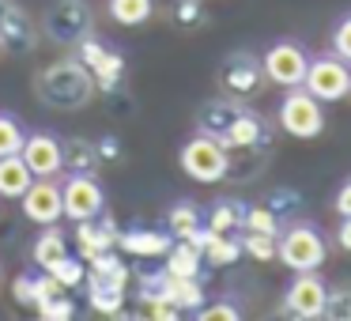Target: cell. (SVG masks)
Wrapping results in <instances>:
<instances>
[{
	"label": "cell",
	"mask_w": 351,
	"mask_h": 321,
	"mask_svg": "<svg viewBox=\"0 0 351 321\" xmlns=\"http://www.w3.org/2000/svg\"><path fill=\"white\" fill-rule=\"evenodd\" d=\"M34 91L42 95V102L53 110H84L95 95V80L91 72L84 69L80 61H53L46 72L38 76Z\"/></svg>",
	"instance_id": "6da1fadb"
},
{
	"label": "cell",
	"mask_w": 351,
	"mask_h": 321,
	"mask_svg": "<svg viewBox=\"0 0 351 321\" xmlns=\"http://www.w3.org/2000/svg\"><path fill=\"white\" fill-rule=\"evenodd\" d=\"M178 163H182V170L193 178V182H200V185L223 182L227 170H230L227 144H219L212 132H197V136L185 140L182 152H178Z\"/></svg>",
	"instance_id": "7a4b0ae2"
},
{
	"label": "cell",
	"mask_w": 351,
	"mask_h": 321,
	"mask_svg": "<svg viewBox=\"0 0 351 321\" xmlns=\"http://www.w3.org/2000/svg\"><path fill=\"white\" fill-rule=\"evenodd\" d=\"M325 235L313 223H291L276 235V257L291 268V272H313L325 265Z\"/></svg>",
	"instance_id": "3957f363"
},
{
	"label": "cell",
	"mask_w": 351,
	"mask_h": 321,
	"mask_svg": "<svg viewBox=\"0 0 351 321\" xmlns=\"http://www.w3.org/2000/svg\"><path fill=\"white\" fill-rule=\"evenodd\" d=\"M200 132H212V136L227 147H253L261 140V121L242 106L212 102V106L200 114Z\"/></svg>",
	"instance_id": "277c9868"
},
{
	"label": "cell",
	"mask_w": 351,
	"mask_h": 321,
	"mask_svg": "<svg viewBox=\"0 0 351 321\" xmlns=\"http://www.w3.org/2000/svg\"><path fill=\"white\" fill-rule=\"evenodd\" d=\"M276 121H280V129L291 132L295 140H313L325 129V110H321V99H313V95L298 84V87H287Z\"/></svg>",
	"instance_id": "5b68a950"
},
{
	"label": "cell",
	"mask_w": 351,
	"mask_h": 321,
	"mask_svg": "<svg viewBox=\"0 0 351 321\" xmlns=\"http://www.w3.org/2000/svg\"><path fill=\"white\" fill-rule=\"evenodd\" d=\"M61 197H64V219L72 223H87L99 219L106 212V189L99 185V178L87 170H72L61 182Z\"/></svg>",
	"instance_id": "8992f818"
},
{
	"label": "cell",
	"mask_w": 351,
	"mask_h": 321,
	"mask_svg": "<svg viewBox=\"0 0 351 321\" xmlns=\"http://www.w3.org/2000/svg\"><path fill=\"white\" fill-rule=\"evenodd\" d=\"M302 87L321 102H340L351 95V64L340 61L336 54H321L310 57V69H306Z\"/></svg>",
	"instance_id": "52a82bcc"
},
{
	"label": "cell",
	"mask_w": 351,
	"mask_h": 321,
	"mask_svg": "<svg viewBox=\"0 0 351 321\" xmlns=\"http://www.w3.org/2000/svg\"><path fill=\"white\" fill-rule=\"evenodd\" d=\"M261 69H265V76L272 80L276 87H298L306 80V69H310V54H306L298 42H272V46L265 49V57H261Z\"/></svg>",
	"instance_id": "ba28073f"
},
{
	"label": "cell",
	"mask_w": 351,
	"mask_h": 321,
	"mask_svg": "<svg viewBox=\"0 0 351 321\" xmlns=\"http://www.w3.org/2000/svg\"><path fill=\"white\" fill-rule=\"evenodd\" d=\"M325 306H328V283L321 280V268L313 272H295V280L287 283V295H283V310L291 318H325Z\"/></svg>",
	"instance_id": "9c48e42d"
},
{
	"label": "cell",
	"mask_w": 351,
	"mask_h": 321,
	"mask_svg": "<svg viewBox=\"0 0 351 321\" xmlns=\"http://www.w3.org/2000/svg\"><path fill=\"white\" fill-rule=\"evenodd\" d=\"M46 34L61 46H76L91 34V4L87 0H53L46 12Z\"/></svg>",
	"instance_id": "30bf717a"
},
{
	"label": "cell",
	"mask_w": 351,
	"mask_h": 321,
	"mask_svg": "<svg viewBox=\"0 0 351 321\" xmlns=\"http://www.w3.org/2000/svg\"><path fill=\"white\" fill-rule=\"evenodd\" d=\"M19 208L31 223L38 227H49V223H61L64 219V197H61V182L53 178H34L31 189L19 197Z\"/></svg>",
	"instance_id": "8fae6325"
},
{
	"label": "cell",
	"mask_w": 351,
	"mask_h": 321,
	"mask_svg": "<svg viewBox=\"0 0 351 321\" xmlns=\"http://www.w3.org/2000/svg\"><path fill=\"white\" fill-rule=\"evenodd\" d=\"M19 155H23V163L31 167L34 178H57L64 170V144L53 132H31L27 129V140H23V147H19Z\"/></svg>",
	"instance_id": "7c38bea8"
},
{
	"label": "cell",
	"mask_w": 351,
	"mask_h": 321,
	"mask_svg": "<svg viewBox=\"0 0 351 321\" xmlns=\"http://www.w3.org/2000/svg\"><path fill=\"white\" fill-rule=\"evenodd\" d=\"M34 174L23 163V155H0V197L4 200H19L27 189H31Z\"/></svg>",
	"instance_id": "4fadbf2b"
},
{
	"label": "cell",
	"mask_w": 351,
	"mask_h": 321,
	"mask_svg": "<svg viewBox=\"0 0 351 321\" xmlns=\"http://www.w3.org/2000/svg\"><path fill=\"white\" fill-rule=\"evenodd\" d=\"M200 261H204V253L189 238H178L167 250V272L170 276H200Z\"/></svg>",
	"instance_id": "5bb4252c"
},
{
	"label": "cell",
	"mask_w": 351,
	"mask_h": 321,
	"mask_svg": "<svg viewBox=\"0 0 351 321\" xmlns=\"http://www.w3.org/2000/svg\"><path fill=\"white\" fill-rule=\"evenodd\" d=\"M64 253H69V238H64V230L57 227V223L42 227V235L34 238V261H38L42 268H49V265H57Z\"/></svg>",
	"instance_id": "9a60e30c"
},
{
	"label": "cell",
	"mask_w": 351,
	"mask_h": 321,
	"mask_svg": "<svg viewBox=\"0 0 351 321\" xmlns=\"http://www.w3.org/2000/svg\"><path fill=\"white\" fill-rule=\"evenodd\" d=\"M106 12L117 27H144L155 12V0H106Z\"/></svg>",
	"instance_id": "2e32d148"
},
{
	"label": "cell",
	"mask_w": 351,
	"mask_h": 321,
	"mask_svg": "<svg viewBox=\"0 0 351 321\" xmlns=\"http://www.w3.org/2000/svg\"><path fill=\"white\" fill-rule=\"evenodd\" d=\"M121 246L129 253H140V257H167L170 242L167 235H152V230H132V235H121Z\"/></svg>",
	"instance_id": "e0dca14e"
},
{
	"label": "cell",
	"mask_w": 351,
	"mask_h": 321,
	"mask_svg": "<svg viewBox=\"0 0 351 321\" xmlns=\"http://www.w3.org/2000/svg\"><path fill=\"white\" fill-rule=\"evenodd\" d=\"M27 140V125L16 110H0V155H16Z\"/></svg>",
	"instance_id": "ac0fdd59"
},
{
	"label": "cell",
	"mask_w": 351,
	"mask_h": 321,
	"mask_svg": "<svg viewBox=\"0 0 351 321\" xmlns=\"http://www.w3.org/2000/svg\"><path fill=\"white\" fill-rule=\"evenodd\" d=\"M200 227H204V223H200L197 204H189V200H178V204L170 208V235H174V238H193Z\"/></svg>",
	"instance_id": "d6986e66"
},
{
	"label": "cell",
	"mask_w": 351,
	"mask_h": 321,
	"mask_svg": "<svg viewBox=\"0 0 351 321\" xmlns=\"http://www.w3.org/2000/svg\"><path fill=\"white\" fill-rule=\"evenodd\" d=\"M257 72H261V64L253 61V57H245V54L230 57V61H227V84H230V91H250V87L257 84Z\"/></svg>",
	"instance_id": "ffe728a7"
},
{
	"label": "cell",
	"mask_w": 351,
	"mask_h": 321,
	"mask_svg": "<svg viewBox=\"0 0 351 321\" xmlns=\"http://www.w3.org/2000/svg\"><path fill=\"white\" fill-rule=\"evenodd\" d=\"M121 283H110V280H91V306L102 313H117L121 310Z\"/></svg>",
	"instance_id": "44dd1931"
},
{
	"label": "cell",
	"mask_w": 351,
	"mask_h": 321,
	"mask_svg": "<svg viewBox=\"0 0 351 321\" xmlns=\"http://www.w3.org/2000/svg\"><path fill=\"white\" fill-rule=\"evenodd\" d=\"M242 250L257 261H272L276 257V235H261V230H245Z\"/></svg>",
	"instance_id": "7402d4cb"
},
{
	"label": "cell",
	"mask_w": 351,
	"mask_h": 321,
	"mask_svg": "<svg viewBox=\"0 0 351 321\" xmlns=\"http://www.w3.org/2000/svg\"><path fill=\"white\" fill-rule=\"evenodd\" d=\"M208 227L219 230V235H230L234 227H242V212H238L234 204H227V200H223V204L212 208V215H208Z\"/></svg>",
	"instance_id": "603a6c76"
},
{
	"label": "cell",
	"mask_w": 351,
	"mask_h": 321,
	"mask_svg": "<svg viewBox=\"0 0 351 321\" xmlns=\"http://www.w3.org/2000/svg\"><path fill=\"white\" fill-rule=\"evenodd\" d=\"M34 310H38V318H46V321H69L72 313H76V306H72L69 298H64L61 291H57V295L42 298V302L34 306Z\"/></svg>",
	"instance_id": "cb8c5ba5"
},
{
	"label": "cell",
	"mask_w": 351,
	"mask_h": 321,
	"mask_svg": "<svg viewBox=\"0 0 351 321\" xmlns=\"http://www.w3.org/2000/svg\"><path fill=\"white\" fill-rule=\"evenodd\" d=\"M328 46H332V54L340 57V61H348V64H351V12H348V16H340V19H336Z\"/></svg>",
	"instance_id": "d4e9b609"
},
{
	"label": "cell",
	"mask_w": 351,
	"mask_h": 321,
	"mask_svg": "<svg viewBox=\"0 0 351 321\" xmlns=\"http://www.w3.org/2000/svg\"><path fill=\"white\" fill-rule=\"evenodd\" d=\"M46 272L53 276V280L61 283V287H69V283H80V280H84V265H80V261L72 257V253H64V257L57 261V265H49Z\"/></svg>",
	"instance_id": "484cf974"
},
{
	"label": "cell",
	"mask_w": 351,
	"mask_h": 321,
	"mask_svg": "<svg viewBox=\"0 0 351 321\" xmlns=\"http://www.w3.org/2000/svg\"><path fill=\"white\" fill-rule=\"evenodd\" d=\"M242 227L245 230H261V235H280L272 212H265V208H250V212H242Z\"/></svg>",
	"instance_id": "4316f807"
},
{
	"label": "cell",
	"mask_w": 351,
	"mask_h": 321,
	"mask_svg": "<svg viewBox=\"0 0 351 321\" xmlns=\"http://www.w3.org/2000/svg\"><path fill=\"white\" fill-rule=\"evenodd\" d=\"M197 318H200V321H238L242 313H238L234 302H212V306H204Z\"/></svg>",
	"instance_id": "83f0119b"
},
{
	"label": "cell",
	"mask_w": 351,
	"mask_h": 321,
	"mask_svg": "<svg viewBox=\"0 0 351 321\" xmlns=\"http://www.w3.org/2000/svg\"><path fill=\"white\" fill-rule=\"evenodd\" d=\"M325 318H351V291H328Z\"/></svg>",
	"instance_id": "f1b7e54d"
},
{
	"label": "cell",
	"mask_w": 351,
	"mask_h": 321,
	"mask_svg": "<svg viewBox=\"0 0 351 321\" xmlns=\"http://www.w3.org/2000/svg\"><path fill=\"white\" fill-rule=\"evenodd\" d=\"M332 208H336V215H351V178H343L340 182V189H336V197H332Z\"/></svg>",
	"instance_id": "f546056e"
},
{
	"label": "cell",
	"mask_w": 351,
	"mask_h": 321,
	"mask_svg": "<svg viewBox=\"0 0 351 321\" xmlns=\"http://www.w3.org/2000/svg\"><path fill=\"white\" fill-rule=\"evenodd\" d=\"M336 242H340L343 253H351V215H343L340 227H336Z\"/></svg>",
	"instance_id": "4dcf8cb0"
},
{
	"label": "cell",
	"mask_w": 351,
	"mask_h": 321,
	"mask_svg": "<svg viewBox=\"0 0 351 321\" xmlns=\"http://www.w3.org/2000/svg\"><path fill=\"white\" fill-rule=\"evenodd\" d=\"M0 46H4V42H0Z\"/></svg>",
	"instance_id": "1f68e13d"
}]
</instances>
